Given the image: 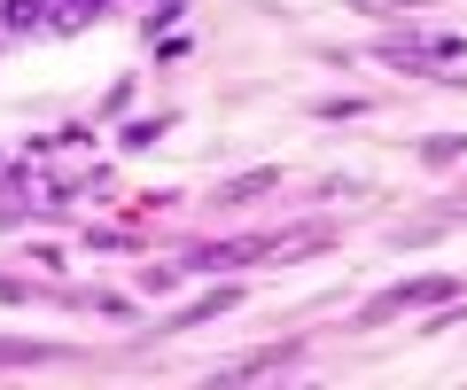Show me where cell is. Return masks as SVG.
Returning a JSON list of instances; mask_svg holds the SVG:
<instances>
[{
	"label": "cell",
	"instance_id": "obj_1",
	"mask_svg": "<svg viewBox=\"0 0 467 390\" xmlns=\"http://www.w3.org/2000/svg\"><path fill=\"white\" fill-rule=\"evenodd\" d=\"M250 258H273V235H242V242H195L187 266L195 273H226V266H250Z\"/></svg>",
	"mask_w": 467,
	"mask_h": 390
},
{
	"label": "cell",
	"instance_id": "obj_2",
	"mask_svg": "<svg viewBox=\"0 0 467 390\" xmlns=\"http://www.w3.org/2000/svg\"><path fill=\"white\" fill-rule=\"evenodd\" d=\"M436 297H460L451 281H405V289H389V305H436Z\"/></svg>",
	"mask_w": 467,
	"mask_h": 390
},
{
	"label": "cell",
	"instance_id": "obj_3",
	"mask_svg": "<svg viewBox=\"0 0 467 390\" xmlns=\"http://www.w3.org/2000/svg\"><path fill=\"white\" fill-rule=\"evenodd\" d=\"M265 187H273V172H242V180H226L218 195H226V204H250V195H265Z\"/></svg>",
	"mask_w": 467,
	"mask_h": 390
},
{
	"label": "cell",
	"instance_id": "obj_4",
	"mask_svg": "<svg viewBox=\"0 0 467 390\" xmlns=\"http://www.w3.org/2000/svg\"><path fill=\"white\" fill-rule=\"evenodd\" d=\"M39 16H47V0H0V24H16V32L39 24Z\"/></svg>",
	"mask_w": 467,
	"mask_h": 390
},
{
	"label": "cell",
	"instance_id": "obj_5",
	"mask_svg": "<svg viewBox=\"0 0 467 390\" xmlns=\"http://www.w3.org/2000/svg\"><path fill=\"white\" fill-rule=\"evenodd\" d=\"M94 16H101V0H63V8H55L63 32H78V24H94Z\"/></svg>",
	"mask_w": 467,
	"mask_h": 390
}]
</instances>
